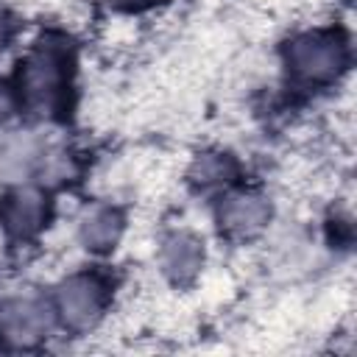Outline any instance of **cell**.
I'll return each mask as SVG.
<instances>
[{
  "mask_svg": "<svg viewBox=\"0 0 357 357\" xmlns=\"http://www.w3.org/2000/svg\"><path fill=\"white\" fill-rule=\"evenodd\" d=\"M340 59H343L340 45L335 42V36H324V33L304 36L293 47L296 70L310 78H329L340 67Z\"/></svg>",
  "mask_w": 357,
  "mask_h": 357,
  "instance_id": "cell-1",
  "label": "cell"
},
{
  "mask_svg": "<svg viewBox=\"0 0 357 357\" xmlns=\"http://www.w3.org/2000/svg\"><path fill=\"white\" fill-rule=\"evenodd\" d=\"M61 78H64V73H61V56L47 47V50H39V53H33L28 59L25 78L22 81H25V92H28L31 100L47 103L59 92Z\"/></svg>",
  "mask_w": 357,
  "mask_h": 357,
  "instance_id": "cell-2",
  "label": "cell"
},
{
  "mask_svg": "<svg viewBox=\"0 0 357 357\" xmlns=\"http://www.w3.org/2000/svg\"><path fill=\"white\" fill-rule=\"evenodd\" d=\"M3 326L8 335L33 337L47 329V310L36 298H17L3 310Z\"/></svg>",
  "mask_w": 357,
  "mask_h": 357,
  "instance_id": "cell-3",
  "label": "cell"
},
{
  "mask_svg": "<svg viewBox=\"0 0 357 357\" xmlns=\"http://www.w3.org/2000/svg\"><path fill=\"white\" fill-rule=\"evenodd\" d=\"M100 304L98 284L89 279H73L61 293V310L73 324H86L95 318Z\"/></svg>",
  "mask_w": 357,
  "mask_h": 357,
  "instance_id": "cell-4",
  "label": "cell"
},
{
  "mask_svg": "<svg viewBox=\"0 0 357 357\" xmlns=\"http://www.w3.org/2000/svg\"><path fill=\"white\" fill-rule=\"evenodd\" d=\"M42 220V198L31 190H22L6 204V223L14 231H31Z\"/></svg>",
  "mask_w": 357,
  "mask_h": 357,
  "instance_id": "cell-5",
  "label": "cell"
},
{
  "mask_svg": "<svg viewBox=\"0 0 357 357\" xmlns=\"http://www.w3.org/2000/svg\"><path fill=\"white\" fill-rule=\"evenodd\" d=\"M262 218H265V206L251 195H237L226 206V223L231 229H243V231L254 229V226H259Z\"/></svg>",
  "mask_w": 357,
  "mask_h": 357,
  "instance_id": "cell-6",
  "label": "cell"
},
{
  "mask_svg": "<svg viewBox=\"0 0 357 357\" xmlns=\"http://www.w3.org/2000/svg\"><path fill=\"white\" fill-rule=\"evenodd\" d=\"M117 229H120V223L112 212H95L92 220L86 223V240H92L100 248L103 243H112L117 237Z\"/></svg>",
  "mask_w": 357,
  "mask_h": 357,
  "instance_id": "cell-7",
  "label": "cell"
},
{
  "mask_svg": "<svg viewBox=\"0 0 357 357\" xmlns=\"http://www.w3.org/2000/svg\"><path fill=\"white\" fill-rule=\"evenodd\" d=\"M114 3H126V0H114Z\"/></svg>",
  "mask_w": 357,
  "mask_h": 357,
  "instance_id": "cell-8",
  "label": "cell"
}]
</instances>
